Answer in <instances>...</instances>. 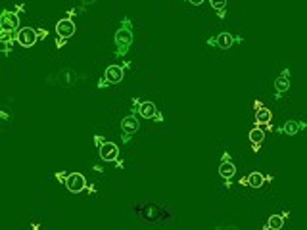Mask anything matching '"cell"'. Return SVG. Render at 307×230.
<instances>
[{
    "mask_svg": "<svg viewBox=\"0 0 307 230\" xmlns=\"http://www.w3.org/2000/svg\"><path fill=\"white\" fill-rule=\"evenodd\" d=\"M114 44H116V56L117 58L127 56V52H129V48H131V44H132L131 17L125 15V17L121 19V25H119V29H117L116 35H114Z\"/></svg>",
    "mask_w": 307,
    "mask_h": 230,
    "instance_id": "1",
    "label": "cell"
},
{
    "mask_svg": "<svg viewBox=\"0 0 307 230\" xmlns=\"http://www.w3.org/2000/svg\"><path fill=\"white\" fill-rule=\"evenodd\" d=\"M123 77H125V67H123V65H117V63H112V65L106 67L104 77L100 79V83H98V88H106V86L117 85V83L123 81Z\"/></svg>",
    "mask_w": 307,
    "mask_h": 230,
    "instance_id": "2",
    "label": "cell"
},
{
    "mask_svg": "<svg viewBox=\"0 0 307 230\" xmlns=\"http://www.w3.org/2000/svg\"><path fill=\"white\" fill-rule=\"evenodd\" d=\"M19 15L17 12H12V10H4L2 15H0V33L4 35H17L19 31Z\"/></svg>",
    "mask_w": 307,
    "mask_h": 230,
    "instance_id": "3",
    "label": "cell"
},
{
    "mask_svg": "<svg viewBox=\"0 0 307 230\" xmlns=\"http://www.w3.org/2000/svg\"><path fill=\"white\" fill-rule=\"evenodd\" d=\"M134 106H136V108H132V112H134V114L138 112V115H140L142 119H154V121H158V123L163 121V115H161V112L158 110V106H156L154 102L134 100Z\"/></svg>",
    "mask_w": 307,
    "mask_h": 230,
    "instance_id": "4",
    "label": "cell"
},
{
    "mask_svg": "<svg viewBox=\"0 0 307 230\" xmlns=\"http://www.w3.org/2000/svg\"><path fill=\"white\" fill-rule=\"evenodd\" d=\"M39 39H41L39 29H33V27H21L17 31V35H15V43L19 44L21 48H31V46H35Z\"/></svg>",
    "mask_w": 307,
    "mask_h": 230,
    "instance_id": "5",
    "label": "cell"
},
{
    "mask_svg": "<svg viewBox=\"0 0 307 230\" xmlns=\"http://www.w3.org/2000/svg\"><path fill=\"white\" fill-rule=\"evenodd\" d=\"M244 41V37H234V35H231V33H219L217 37H211V39H207V44H211V46H217V48H221V50H229L231 46H234V44L242 43Z\"/></svg>",
    "mask_w": 307,
    "mask_h": 230,
    "instance_id": "6",
    "label": "cell"
},
{
    "mask_svg": "<svg viewBox=\"0 0 307 230\" xmlns=\"http://www.w3.org/2000/svg\"><path fill=\"white\" fill-rule=\"evenodd\" d=\"M290 86H292V71L288 67H284L275 79V98H280L282 94H286L290 90Z\"/></svg>",
    "mask_w": 307,
    "mask_h": 230,
    "instance_id": "7",
    "label": "cell"
},
{
    "mask_svg": "<svg viewBox=\"0 0 307 230\" xmlns=\"http://www.w3.org/2000/svg\"><path fill=\"white\" fill-rule=\"evenodd\" d=\"M306 129H307V123L304 119H288L280 127H277V132L278 134H286V136H296L298 132H302V130Z\"/></svg>",
    "mask_w": 307,
    "mask_h": 230,
    "instance_id": "8",
    "label": "cell"
},
{
    "mask_svg": "<svg viewBox=\"0 0 307 230\" xmlns=\"http://www.w3.org/2000/svg\"><path fill=\"white\" fill-rule=\"evenodd\" d=\"M65 188L71 192V194H81L83 190H87V178L81 174V172H69L65 176Z\"/></svg>",
    "mask_w": 307,
    "mask_h": 230,
    "instance_id": "9",
    "label": "cell"
},
{
    "mask_svg": "<svg viewBox=\"0 0 307 230\" xmlns=\"http://www.w3.org/2000/svg\"><path fill=\"white\" fill-rule=\"evenodd\" d=\"M98 154H100V159L102 161H108V163H116L117 159H119V148H117V144L114 142H106L98 148Z\"/></svg>",
    "mask_w": 307,
    "mask_h": 230,
    "instance_id": "10",
    "label": "cell"
},
{
    "mask_svg": "<svg viewBox=\"0 0 307 230\" xmlns=\"http://www.w3.org/2000/svg\"><path fill=\"white\" fill-rule=\"evenodd\" d=\"M271 180H273V174H261V172L253 171L246 178H242V184L249 188H261L265 182H271Z\"/></svg>",
    "mask_w": 307,
    "mask_h": 230,
    "instance_id": "11",
    "label": "cell"
},
{
    "mask_svg": "<svg viewBox=\"0 0 307 230\" xmlns=\"http://www.w3.org/2000/svg\"><path fill=\"white\" fill-rule=\"evenodd\" d=\"M75 23H73V19L71 17H61L58 23H56V33H58V37L60 39H71L75 35Z\"/></svg>",
    "mask_w": 307,
    "mask_h": 230,
    "instance_id": "12",
    "label": "cell"
},
{
    "mask_svg": "<svg viewBox=\"0 0 307 230\" xmlns=\"http://www.w3.org/2000/svg\"><path fill=\"white\" fill-rule=\"evenodd\" d=\"M234 174H236V165L231 161L229 154H223V159H221V165H219V176L223 180H233Z\"/></svg>",
    "mask_w": 307,
    "mask_h": 230,
    "instance_id": "13",
    "label": "cell"
},
{
    "mask_svg": "<svg viewBox=\"0 0 307 230\" xmlns=\"http://www.w3.org/2000/svg\"><path fill=\"white\" fill-rule=\"evenodd\" d=\"M140 129V123H138V117L134 115V112L129 115H125L123 119H121V134H129L132 136L134 132H138Z\"/></svg>",
    "mask_w": 307,
    "mask_h": 230,
    "instance_id": "14",
    "label": "cell"
},
{
    "mask_svg": "<svg viewBox=\"0 0 307 230\" xmlns=\"http://www.w3.org/2000/svg\"><path fill=\"white\" fill-rule=\"evenodd\" d=\"M56 77H58V79L50 77V83H56V81H58V85H61V86L73 85L75 81H77V71H75L73 67H65V69H61Z\"/></svg>",
    "mask_w": 307,
    "mask_h": 230,
    "instance_id": "15",
    "label": "cell"
},
{
    "mask_svg": "<svg viewBox=\"0 0 307 230\" xmlns=\"http://www.w3.org/2000/svg\"><path fill=\"white\" fill-rule=\"evenodd\" d=\"M271 119H273V114H271V110L269 108H265L261 106L259 102H255V123L257 125H271Z\"/></svg>",
    "mask_w": 307,
    "mask_h": 230,
    "instance_id": "16",
    "label": "cell"
},
{
    "mask_svg": "<svg viewBox=\"0 0 307 230\" xmlns=\"http://www.w3.org/2000/svg\"><path fill=\"white\" fill-rule=\"evenodd\" d=\"M248 138H249V142H251V150L257 152L265 140V130L261 129V125H259V127H253V129L249 130Z\"/></svg>",
    "mask_w": 307,
    "mask_h": 230,
    "instance_id": "17",
    "label": "cell"
},
{
    "mask_svg": "<svg viewBox=\"0 0 307 230\" xmlns=\"http://www.w3.org/2000/svg\"><path fill=\"white\" fill-rule=\"evenodd\" d=\"M284 219L286 217L282 215H271L269 217V221L265 223V230H280L282 227H284Z\"/></svg>",
    "mask_w": 307,
    "mask_h": 230,
    "instance_id": "18",
    "label": "cell"
},
{
    "mask_svg": "<svg viewBox=\"0 0 307 230\" xmlns=\"http://www.w3.org/2000/svg\"><path fill=\"white\" fill-rule=\"evenodd\" d=\"M209 4H211V8L219 14L221 19H225V10H227V0H209Z\"/></svg>",
    "mask_w": 307,
    "mask_h": 230,
    "instance_id": "19",
    "label": "cell"
},
{
    "mask_svg": "<svg viewBox=\"0 0 307 230\" xmlns=\"http://www.w3.org/2000/svg\"><path fill=\"white\" fill-rule=\"evenodd\" d=\"M104 142H106V140H104V136H100V134H96V136H94V144H96L98 148H100Z\"/></svg>",
    "mask_w": 307,
    "mask_h": 230,
    "instance_id": "20",
    "label": "cell"
},
{
    "mask_svg": "<svg viewBox=\"0 0 307 230\" xmlns=\"http://www.w3.org/2000/svg\"><path fill=\"white\" fill-rule=\"evenodd\" d=\"M65 176H67L65 172H56V178H58V180H61V182H65Z\"/></svg>",
    "mask_w": 307,
    "mask_h": 230,
    "instance_id": "21",
    "label": "cell"
},
{
    "mask_svg": "<svg viewBox=\"0 0 307 230\" xmlns=\"http://www.w3.org/2000/svg\"><path fill=\"white\" fill-rule=\"evenodd\" d=\"M188 2H190L192 6H202L205 0H188Z\"/></svg>",
    "mask_w": 307,
    "mask_h": 230,
    "instance_id": "22",
    "label": "cell"
},
{
    "mask_svg": "<svg viewBox=\"0 0 307 230\" xmlns=\"http://www.w3.org/2000/svg\"><path fill=\"white\" fill-rule=\"evenodd\" d=\"M63 44H65V39H60V37H58V41H56V46H58V48H61Z\"/></svg>",
    "mask_w": 307,
    "mask_h": 230,
    "instance_id": "23",
    "label": "cell"
},
{
    "mask_svg": "<svg viewBox=\"0 0 307 230\" xmlns=\"http://www.w3.org/2000/svg\"><path fill=\"white\" fill-rule=\"evenodd\" d=\"M81 2H83V6H92L96 0H81Z\"/></svg>",
    "mask_w": 307,
    "mask_h": 230,
    "instance_id": "24",
    "label": "cell"
},
{
    "mask_svg": "<svg viewBox=\"0 0 307 230\" xmlns=\"http://www.w3.org/2000/svg\"><path fill=\"white\" fill-rule=\"evenodd\" d=\"M0 115H2V119H6V121H8V119H10V115L6 114V112H0Z\"/></svg>",
    "mask_w": 307,
    "mask_h": 230,
    "instance_id": "25",
    "label": "cell"
}]
</instances>
